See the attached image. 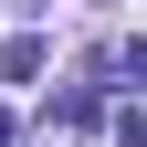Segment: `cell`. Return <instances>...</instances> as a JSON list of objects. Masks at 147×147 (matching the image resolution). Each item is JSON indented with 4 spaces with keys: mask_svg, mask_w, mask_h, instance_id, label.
Wrapping results in <instances>:
<instances>
[{
    "mask_svg": "<svg viewBox=\"0 0 147 147\" xmlns=\"http://www.w3.org/2000/svg\"><path fill=\"white\" fill-rule=\"evenodd\" d=\"M32 74H42V42H32V32H21V42H0V84H32Z\"/></svg>",
    "mask_w": 147,
    "mask_h": 147,
    "instance_id": "obj_1",
    "label": "cell"
},
{
    "mask_svg": "<svg viewBox=\"0 0 147 147\" xmlns=\"http://www.w3.org/2000/svg\"><path fill=\"white\" fill-rule=\"evenodd\" d=\"M116 74H126V84L147 95V42H126V53H116Z\"/></svg>",
    "mask_w": 147,
    "mask_h": 147,
    "instance_id": "obj_2",
    "label": "cell"
},
{
    "mask_svg": "<svg viewBox=\"0 0 147 147\" xmlns=\"http://www.w3.org/2000/svg\"><path fill=\"white\" fill-rule=\"evenodd\" d=\"M116 147H147V116H137V105L116 116Z\"/></svg>",
    "mask_w": 147,
    "mask_h": 147,
    "instance_id": "obj_3",
    "label": "cell"
},
{
    "mask_svg": "<svg viewBox=\"0 0 147 147\" xmlns=\"http://www.w3.org/2000/svg\"><path fill=\"white\" fill-rule=\"evenodd\" d=\"M0 137H11V105H0Z\"/></svg>",
    "mask_w": 147,
    "mask_h": 147,
    "instance_id": "obj_4",
    "label": "cell"
},
{
    "mask_svg": "<svg viewBox=\"0 0 147 147\" xmlns=\"http://www.w3.org/2000/svg\"><path fill=\"white\" fill-rule=\"evenodd\" d=\"M21 11H42V0H21Z\"/></svg>",
    "mask_w": 147,
    "mask_h": 147,
    "instance_id": "obj_5",
    "label": "cell"
}]
</instances>
